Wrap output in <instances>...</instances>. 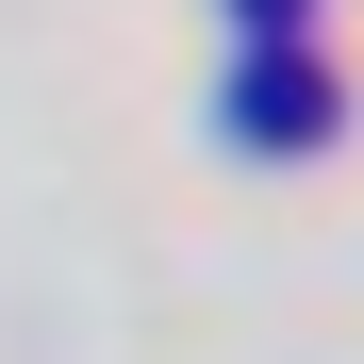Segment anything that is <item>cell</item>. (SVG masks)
I'll list each match as a JSON object with an SVG mask.
<instances>
[{
	"label": "cell",
	"instance_id": "cell-1",
	"mask_svg": "<svg viewBox=\"0 0 364 364\" xmlns=\"http://www.w3.org/2000/svg\"><path fill=\"white\" fill-rule=\"evenodd\" d=\"M232 116H249V149H298V133H331V83H315V67H282V50H265V67L232 83Z\"/></svg>",
	"mask_w": 364,
	"mask_h": 364
},
{
	"label": "cell",
	"instance_id": "cell-2",
	"mask_svg": "<svg viewBox=\"0 0 364 364\" xmlns=\"http://www.w3.org/2000/svg\"><path fill=\"white\" fill-rule=\"evenodd\" d=\"M298 17H315V0H232V33H265V50H282Z\"/></svg>",
	"mask_w": 364,
	"mask_h": 364
}]
</instances>
